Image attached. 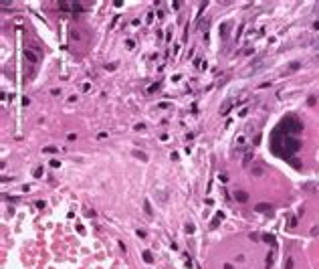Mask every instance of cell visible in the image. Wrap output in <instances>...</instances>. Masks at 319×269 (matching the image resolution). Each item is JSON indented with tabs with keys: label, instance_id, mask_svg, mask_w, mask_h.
Returning <instances> with one entry per match:
<instances>
[{
	"label": "cell",
	"instance_id": "obj_1",
	"mask_svg": "<svg viewBox=\"0 0 319 269\" xmlns=\"http://www.w3.org/2000/svg\"><path fill=\"white\" fill-rule=\"evenodd\" d=\"M24 59H26L31 65H37V63H39V55H37L35 51H31V49H24Z\"/></svg>",
	"mask_w": 319,
	"mask_h": 269
},
{
	"label": "cell",
	"instance_id": "obj_2",
	"mask_svg": "<svg viewBox=\"0 0 319 269\" xmlns=\"http://www.w3.org/2000/svg\"><path fill=\"white\" fill-rule=\"evenodd\" d=\"M234 198H236L239 202H246V200H248V194H246L244 190H236V192H234Z\"/></svg>",
	"mask_w": 319,
	"mask_h": 269
},
{
	"label": "cell",
	"instance_id": "obj_3",
	"mask_svg": "<svg viewBox=\"0 0 319 269\" xmlns=\"http://www.w3.org/2000/svg\"><path fill=\"white\" fill-rule=\"evenodd\" d=\"M222 219H224V215H222V213H216V215H214V221L210 223V227H212V229H216V227H218V223H220Z\"/></svg>",
	"mask_w": 319,
	"mask_h": 269
},
{
	"label": "cell",
	"instance_id": "obj_4",
	"mask_svg": "<svg viewBox=\"0 0 319 269\" xmlns=\"http://www.w3.org/2000/svg\"><path fill=\"white\" fill-rule=\"evenodd\" d=\"M252 158H255V154H252V152H246V154H244V158H242V166L246 168V166L250 164V160H252Z\"/></svg>",
	"mask_w": 319,
	"mask_h": 269
},
{
	"label": "cell",
	"instance_id": "obj_5",
	"mask_svg": "<svg viewBox=\"0 0 319 269\" xmlns=\"http://www.w3.org/2000/svg\"><path fill=\"white\" fill-rule=\"evenodd\" d=\"M228 28H230V24H228V22H222V24H220V37H222V39L228 35Z\"/></svg>",
	"mask_w": 319,
	"mask_h": 269
},
{
	"label": "cell",
	"instance_id": "obj_6",
	"mask_svg": "<svg viewBox=\"0 0 319 269\" xmlns=\"http://www.w3.org/2000/svg\"><path fill=\"white\" fill-rule=\"evenodd\" d=\"M144 213H146L148 217H152V215H154V211H152V204H150V200H144Z\"/></svg>",
	"mask_w": 319,
	"mask_h": 269
},
{
	"label": "cell",
	"instance_id": "obj_7",
	"mask_svg": "<svg viewBox=\"0 0 319 269\" xmlns=\"http://www.w3.org/2000/svg\"><path fill=\"white\" fill-rule=\"evenodd\" d=\"M263 172H265L263 166H255V168L250 170V174H255V176H263Z\"/></svg>",
	"mask_w": 319,
	"mask_h": 269
},
{
	"label": "cell",
	"instance_id": "obj_8",
	"mask_svg": "<svg viewBox=\"0 0 319 269\" xmlns=\"http://www.w3.org/2000/svg\"><path fill=\"white\" fill-rule=\"evenodd\" d=\"M42 152H44V154H57L59 150H57L55 146H44V148H42Z\"/></svg>",
	"mask_w": 319,
	"mask_h": 269
},
{
	"label": "cell",
	"instance_id": "obj_9",
	"mask_svg": "<svg viewBox=\"0 0 319 269\" xmlns=\"http://www.w3.org/2000/svg\"><path fill=\"white\" fill-rule=\"evenodd\" d=\"M269 209H271V206H269L267 202H261V204H257V211H259V213H267Z\"/></svg>",
	"mask_w": 319,
	"mask_h": 269
},
{
	"label": "cell",
	"instance_id": "obj_10",
	"mask_svg": "<svg viewBox=\"0 0 319 269\" xmlns=\"http://www.w3.org/2000/svg\"><path fill=\"white\" fill-rule=\"evenodd\" d=\"M141 257H144V261H146V263H152V261H154V257H152V253H150V251H144V255H141Z\"/></svg>",
	"mask_w": 319,
	"mask_h": 269
},
{
	"label": "cell",
	"instance_id": "obj_11",
	"mask_svg": "<svg viewBox=\"0 0 319 269\" xmlns=\"http://www.w3.org/2000/svg\"><path fill=\"white\" fill-rule=\"evenodd\" d=\"M299 67H301V63H299V61H293V63L289 65V71H297Z\"/></svg>",
	"mask_w": 319,
	"mask_h": 269
},
{
	"label": "cell",
	"instance_id": "obj_12",
	"mask_svg": "<svg viewBox=\"0 0 319 269\" xmlns=\"http://www.w3.org/2000/svg\"><path fill=\"white\" fill-rule=\"evenodd\" d=\"M69 35H71V39H75V41H79V39H81V35L75 31V28H71V33H69Z\"/></svg>",
	"mask_w": 319,
	"mask_h": 269
},
{
	"label": "cell",
	"instance_id": "obj_13",
	"mask_svg": "<svg viewBox=\"0 0 319 269\" xmlns=\"http://www.w3.org/2000/svg\"><path fill=\"white\" fill-rule=\"evenodd\" d=\"M42 172H44V170H42V166H39V168H37L33 174H35V178H40V176H42Z\"/></svg>",
	"mask_w": 319,
	"mask_h": 269
},
{
	"label": "cell",
	"instance_id": "obj_14",
	"mask_svg": "<svg viewBox=\"0 0 319 269\" xmlns=\"http://www.w3.org/2000/svg\"><path fill=\"white\" fill-rule=\"evenodd\" d=\"M133 156H135V158H141V160H144V162H146V160H148V156H146V154H144V152H133Z\"/></svg>",
	"mask_w": 319,
	"mask_h": 269
},
{
	"label": "cell",
	"instance_id": "obj_15",
	"mask_svg": "<svg viewBox=\"0 0 319 269\" xmlns=\"http://www.w3.org/2000/svg\"><path fill=\"white\" fill-rule=\"evenodd\" d=\"M158 89H160V83H156V85H150V89H148V93H156Z\"/></svg>",
	"mask_w": 319,
	"mask_h": 269
},
{
	"label": "cell",
	"instance_id": "obj_16",
	"mask_svg": "<svg viewBox=\"0 0 319 269\" xmlns=\"http://www.w3.org/2000/svg\"><path fill=\"white\" fill-rule=\"evenodd\" d=\"M158 198L162 200V202H166L168 200V196H166V192H158Z\"/></svg>",
	"mask_w": 319,
	"mask_h": 269
},
{
	"label": "cell",
	"instance_id": "obj_17",
	"mask_svg": "<svg viewBox=\"0 0 319 269\" xmlns=\"http://www.w3.org/2000/svg\"><path fill=\"white\" fill-rule=\"evenodd\" d=\"M285 269H293V259H291V257L287 259V263H285Z\"/></svg>",
	"mask_w": 319,
	"mask_h": 269
},
{
	"label": "cell",
	"instance_id": "obj_18",
	"mask_svg": "<svg viewBox=\"0 0 319 269\" xmlns=\"http://www.w3.org/2000/svg\"><path fill=\"white\" fill-rule=\"evenodd\" d=\"M137 237H139V239H146V231H144V229H137Z\"/></svg>",
	"mask_w": 319,
	"mask_h": 269
},
{
	"label": "cell",
	"instance_id": "obj_19",
	"mask_svg": "<svg viewBox=\"0 0 319 269\" xmlns=\"http://www.w3.org/2000/svg\"><path fill=\"white\" fill-rule=\"evenodd\" d=\"M265 241H267V243H271V245L275 243V239H273V235H265Z\"/></svg>",
	"mask_w": 319,
	"mask_h": 269
},
{
	"label": "cell",
	"instance_id": "obj_20",
	"mask_svg": "<svg viewBox=\"0 0 319 269\" xmlns=\"http://www.w3.org/2000/svg\"><path fill=\"white\" fill-rule=\"evenodd\" d=\"M77 140V134H69L67 136V142H75Z\"/></svg>",
	"mask_w": 319,
	"mask_h": 269
},
{
	"label": "cell",
	"instance_id": "obj_21",
	"mask_svg": "<svg viewBox=\"0 0 319 269\" xmlns=\"http://www.w3.org/2000/svg\"><path fill=\"white\" fill-rule=\"evenodd\" d=\"M35 204H37V209H44V204H46V202H44V200H37Z\"/></svg>",
	"mask_w": 319,
	"mask_h": 269
},
{
	"label": "cell",
	"instance_id": "obj_22",
	"mask_svg": "<svg viewBox=\"0 0 319 269\" xmlns=\"http://www.w3.org/2000/svg\"><path fill=\"white\" fill-rule=\"evenodd\" d=\"M51 95H53V97H57V95H61V89H57V87H55V89H51Z\"/></svg>",
	"mask_w": 319,
	"mask_h": 269
},
{
	"label": "cell",
	"instance_id": "obj_23",
	"mask_svg": "<svg viewBox=\"0 0 319 269\" xmlns=\"http://www.w3.org/2000/svg\"><path fill=\"white\" fill-rule=\"evenodd\" d=\"M295 225H297V219H295V217H291V219H289V227H295Z\"/></svg>",
	"mask_w": 319,
	"mask_h": 269
},
{
	"label": "cell",
	"instance_id": "obj_24",
	"mask_svg": "<svg viewBox=\"0 0 319 269\" xmlns=\"http://www.w3.org/2000/svg\"><path fill=\"white\" fill-rule=\"evenodd\" d=\"M115 67H117V63H109V65H107V69H109V71H113Z\"/></svg>",
	"mask_w": 319,
	"mask_h": 269
},
{
	"label": "cell",
	"instance_id": "obj_25",
	"mask_svg": "<svg viewBox=\"0 0 319 269\" xmlns=\"http://www.w3.org/2000/svg\"><path fill=\"white\" fill-rule=\"evenodd\" d=\"M28 103H31V99H28V97H22V105H24V107H26V105H28Z\"/></svg>",
	"mask_w": 319,
	"mask_h": 269
},
{
	"label": "cell",
	"instance_id": "obj_26",
	"mask_svg": "<svg viewBox=\"0 0 319 269\" xmlns=\"http://www.w3.org/2000/svg\"><path fill=\"white\" fill-rule=\"evenodd\" d=\"M186 231H188V233H194V225H186Z\"/></svg>",
	"mask_w": 319,
	"mask_h": 269
},
{
	"label": "cell",
	"instance_id": "obj_27",
	"mask_svg": "<svg viewBox=\"0 0 319 269\" xmlns=\"http://www.w3.org/2000/svg\"><path fill=\"white\" fill-rule=\"evenodd\" d=\"M311 26H313V28H315V31H319V20H317V22H313V24H311Z\"/></svg>",
	"mask_w": 319,
	"mask_h": 269
},
{
	"label": "cell",
	"instance_id": "obj_28",
	"mask_svg": "<svg viewBox=\"0 0 319 269\" xmlns=\"http://www.w3.org/2000/svg\"><path fill=\"white\" fill-rule=\"evenodd\" d=\"M313 45H315V47H319V37L315 39V41H313Z\"/></svg>",
	"mask_w": 319,
	"mask_h": 269
},
{
	"label": "cell",
	"instance_id": "obj_29",
	"mask_svg": "<svg viewBox=\"0 0 319 269\" xmlns=\"http://www.w3.org/2000/svg\"><path fill=\"white\" fill-rule=\"evenodd\" d=\"M224 269H232V265H230V263H226V265H224Z\"/></svg>",
	"mask_w": 319,
	"mask_h": 269
},
{
	"label": "cell",
	"instance_id": "obj_30",
	"mask_svg": "<svg viewBox=\"0 0 319 269\" xmlns=\"http://www.w3.org/2000/svg\"><path fill=\"white\" fill-rule=\"evenodd\" d=\"M315 59H317V61H319V55H317V57H315Z\"/></svg>",
	"mask_w": 319,
	"mask_h": 269
}]
</instances>
